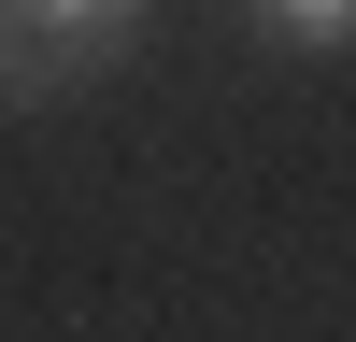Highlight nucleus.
I'll return each instance as SVG.
<instances>
[{"label":"nucleus","instance_id":"2","mask_svg":"<svg viewBox=\"0 0 356 342\" xmlns=\"http://www.w3.org/2000/svg\"><path fill=\"white\" fill-rule=\"evenodd\" d=\"M271 28H285V43H314V57H328V43H356V0H271Z\"/></svg>","mask_w":356,"mask_h":342},{"label":"nucleus","instance_id":"1","mask_svg":"<svg viewBox=\"0 0 356 342\" xmlns=\"http://www.w3.org/2000/svg\"><path fill=\"white\" fill-rule=\"evenodd\" d=\"M0 15H29V28H43L57 57H86V43H100V28H129L143 0H0Z\"/></svg>","mask_w":356,"mask_h":342},{"label":"nucleus","instance_id":"3","mask_svg":"<svg viewBox=\"0 0 356 342\" xmlns=\"http://www.w3.org/2000/svg\"><path fill=\"white\" fill-rule=\"evenodd\" d=\"M0 28H15V15H0Z\"/></svg>","mask_w":356,"mask_h":342}]
</instances>
